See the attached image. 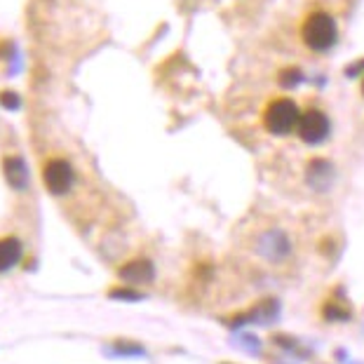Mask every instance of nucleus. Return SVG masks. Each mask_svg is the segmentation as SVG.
<instances>
[{"mask_svg": "<svg viewBox=\"0 0 364 364\" xmlns=\"http://www.w3.org/2000/svg\"><path fill=\"white\" fill-rule=\"evenodd\" d=\"M3 172H5V179L10 181L14 188H24L26 181H28V172H26L24 160L17 158V156H7L3 160Z\"/></svg>", "mask_w": 364, "mask_h": 364, "instance_id": "423d86ee", "label": "nucleus"}, {"mask_svg": "<svg viewBox=\"0 0 364 364\" xmlns=\"http://www.w3.org/2000/svg\"><path fill=\"white\" fill-rule=\"evenodd\" d=\"M322 315H324V320L336 322V320H350L353 313H350V308H348V306L336 304V301H329V304H324Z\"/></svg>", "mask_w": 364, "mask_h": 364, "instance_id": "1a4fd4ad", "label": "nucleus"}, {"mask_svg": "<svg viewBox=\"0 0 364 364\" xmlns=\"http://www.w3.org/2000/svg\"><path fill=\"white\" fill-rule=\"evenodd\" d=\"M0 104H3L5 108H19L21 97L14 95V92H0Z\"/></svg>", "mask_w": 364, "mask_h": 364, "instance_id": "9b49d317", "label": "nucleus"}, {"mask_svg": "<svg viewBox=\"0 0 364 364\" xmlns=\"http://www.w3.org/2000/svg\"><path fill=\"white\" fill-rule=\"evenodd\" d=\"M277 80H280L282 87H296V85L304 80V73H301V68H282L280 73H277Z\"/></svg>", "mask_w": 364, "mask_h": 364, "instance_id": "9d476101", "label": "nucleus"}, {"mask_svg": "<svg viewBox=\"0 0 364 364\" xmlns=\"http://www.w3.org/2000/svg\"><path fill=\"white\" fill-rule=\"evenodd\" d=\"M118 275L120 280H125L129 284H146L153 280L156 270H153V263L149 259H132L125 266H120Z\"/></svg>", "mask_w": 364, "mask_h": 364, "instance_id": "39448f33", "label": "nucleus"}, {"mask_svg": "<svg viewBox=\"0 0 364 364\" xmlns=\"http://www.w3.org/2000/svg\"><path fill=\"white\" fill-rule=\"evenodd\" d=\"M362 95H364V78H362Z\"/></svg>", "mask_w": 364, "mask_h": 364, "instance_id": "ddd939ff", "label": "nucleus"}, {"mask_svg": "<svg viewBox=\"0 0 364 364\" xmlns=\"http://www.w3.org/2000/svg\"><path fill=\"white\" fill-rule=\"evenodd\" d=\"M296 134L304 144H322L329 136L327 113H322L320 108H308L306 113H301Z\"/></svg>", "mask_w": 364, "mask_h": 364, "instance_id": "7ed1b4c3", "label": "nucleus"}, {"mask_svg": "<svg viewBox=\"0 0 364 364\" xmlns=\"http://www.w3.org/2000/svg\"><path fill=\"white\" fill-rule=\"evenodd\" d=\"M299 118H301L299 106L287 97L270 99V104L263 111V125H266L270 134H280V136L296 129Z\"/></svg>", "mask_w": 364, "mask_h": 364, "instance_id": "f03ea898", "label": "nucleus"}, {"mask_svg": "<svg viewBox=\"0 0 364 364\" xmlns=\"http://www.w3.org/2000/svg\"><path fill=\"white\" fill-rule=\"evenodd\" d=\"M223 364H230V362H223Z\"/></svg>", "mask_w": 364, "mask_h": 364, "instance_id": "4468645a", "label": "nucleus"}, {"mask_svg": "<svg viewBox=\"0 0 364 364\" xmlns=\"http://www.w3.org/2000/svg\"><path fill=\"white\" fill-rule=\"evenodd\" d=\"M73 176H75L73 167L61 158L50 160L43 169V181H45V186H48V191L52 193V196H64V193L71 191Z\"/></svg>", "mask_w": 364, "mask_h": 364, "instance_id": "20e7f679", "label": "nucleus"}, {"mask_svg": "<svg viewBox=\"0 0 364 364\" xmlns=\"http://www.w3.org/2000/svg\"><path fill=\"white\" fill-rule=\"evenodd\" d=\"M21 259V242L17 237H3L0 240V273L17 266Z\"/></svg>", "mask_w": 364, "mask_h": 364, "instance_id": "0eeeda50", "label": "nucleus"}, {"mask_svg": "<svg viewBox=\"0 0 364 364\" xmlns=\"http://www.w3.org/2000/svg\"><path fill=\"white\" fill-rule=\"evenodd\" d=\"M336 21L327 12H313L308 14L304 26H301V38L313 52H327L336 43Z\"/></svg>", "mask_w": 364, "mask_h": 364, "instance_id": "f257e3e1", "label": "nucleus"}, {"mask_svg": "<svg viewBox=\"0 0 364 364\" xmlns=\"http://www.w3.org/2000/svg\"><path fill=\"white\" fill-rule=\"evenodd\" d=\"M308 176H311V183L315 188H324L331 181V167L324 160H313L308 165Z\"/></svg>", "mask_w": 364, "mask_h": 364, "instance_id": "6e6552de", "label": "nucleus"}, {"mask_svg": "<svg viewBox=\"0 0 364 364\" xmlns=\"http://www.w3.org/2000/svg\"><path fill=\"white\" fill-rule=\"evenodd\" d=\"M111 296H115V299H132V301L141 299L136 291H129V289H127V291H111Z\"/></svg>", "mask_w": 364, "mask_h": 364, "instance_id": "f8f14e48", "label": "nucleus"}]
</instances>
